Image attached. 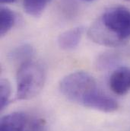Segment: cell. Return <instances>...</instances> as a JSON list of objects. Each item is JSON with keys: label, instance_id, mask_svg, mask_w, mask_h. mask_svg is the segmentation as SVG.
Instances as JSON below:
<instances>
[{"label": "cell", "instance_id": "cell-9", "mask_svg": "<svg viewBox=\"0 0 130 131\" xmlns=\"http://www.w3.org/2000/svg\"><path fill=\"white\" fill-rule=\"evenodd\" d=\"M34 51L33 47L29 44H21L14 48L9 54L10 59L15 62L22 63L33 59Z\"/></svg>", "mask_w": 130, "mask_h": 131}, {"label": "cell", "instance_id": "cell-5", "mask_svg": "<svg viewBox=\"0 0 130 131\" xmlns=\"http://www.w3.org/2000/svg\"><path fill=\"white\" fill-rule=\"evenodd\" d=\"M86 107L94 109L103 112H113L119 108L117 101L109 95H106L100 89L88 102Z\"/></svg>", "mask_w": 130, "mask_h": 131}, {"label": "cell", "instance_id": "cell-4", "mask_svg": "<svg viewBox=\"0 0 130 131\" xmlns=\"http://www.w3.org/2000/svg\"><path fill=\"white\" fill-rule=\"evenodd\" d=\"M110 88L113 93L124 95L130 91V68L123 66L111 74L109 81Z\"/></svg>", "mask_w": 130, "mask_h": 131}, {"label": "cell", "instance_id": "cell-2", "mask_svg": "<svg viewBox=\"0 0 130 131\" xmlns=\"http://www.w3.org/2000/svg\"><path fill=\"white\" fill-rule=\"evenodd\" d=\"M46 69L43 64L33 60L20 65L17 72V98L29 100L37 96L43 88Z\"/></svg>", "mask_w": 130, "mask_h": 131}, {"label": "cell", "instance_id": "cell-11", "mask_svg": "<svg viewBox=\"0 0 130 131\" xmlns=\"http://www.w3.org/2000/svg\"><path fill=\"white\" fill-rule=\"evenodd\" d=\"M11 84L7 79H2L0 82V107L4 109L8 104L11 97Z\"/></svg>", "mask_w": 130, "mask_h": 131}, {"label": "cell", "instance_id": "cell-7", "mask_svg": "<svg viewBox=\"0 0 130 131\" xmlns=\"http://www.w3.org/2000/svg\"><path fill=\"white\" fill-rule=\"evenodd\" d=\"M84 32L82 27H77L62 33L58 38L60 47L65 50H72L78 47Z\"/></svg>", "mask_w": 130, "mask_h": 131}, {"label": "cell", "instance_id": "cell-10", "mask_svg": "<svg viewBox=\"0 0 130 131\" xmlns=\"http://www.w3.org/2000/svg\"><path fill=\"white\" fill-rule=\"evenodd\" d=\"M51 0H23L25 11L33 17L41 15Z\"/></svg>", "mask_w": 130, "mask_h": 131}, {"label": "cell", "instance_id": "cell-6", "mask_svg": "<svg viewBox=\"0 0 130 131\" xmlns=\"http://www.w3.org/2000/svg\"><path fill=\"white\" fill-rule=\"evenodd\" d=\"M27 126V117L25 114L14 112L1 119L0 131H24Z\"/></svg>", "mask_w": 130, "mask_h": 131}, {"label": "cell", "instance_id": "cell-12", "mask_svg": "<svg viewBox=\"0 0 130 131\" xmlns=\"http://www.w3.org/2000/svg\"><path fill=\"white\" fill-rule=\"evenodd\" d=\"M16 0H0L2 4H8V3H12L15 2Z\"/></svg>", "mask_w": 130, "mask_h": 131}, {"label": "cell", "instance_id": "cell-1", "mask_svg": "<svg viewBox=\"0 0 130 131\" xmlns=\"http://www.w3.org/2000/svg\"><path fill=\"white\" fill-rule=\"evenodd\" d=\"M88 36L94 43L119 46L130 39V11L124 7L107 10L89 28Z\"/></svg>", "mask_w": 130, "mask_h": 131}, {"label": "cell", "instance_id": "cell-8", "mask_svg": "<svg viewBox=\"0 0 130 131\" xmlns=\"http://www.w3.org/2000/svg\"><path fill=\"white\" fill-rule=\"evenodd\" d=\"M16 16L12 10L2 6L0 9V34L5 36L15 25Z\"/></svg>", "mask_w": 130, "mask_h": 131}, {"label": "cell", "instance_id": "cell-3", "mask_svg": "<svg viewBox=\"0 0 130 131\" xmlns=\"http://www.w3.org/2000/svg\"><path fill=\"white\" fill-rule=\"evenodd\" d=\"M60 89L68 100L85 107L99 90L94 77L82 71L75 72L65 76L60 83Z\"/></svg>", "mask_w": 130, "mask_h": 131}, {"label": "cell", "instance_id": "cell-14", "mask_svg": "<svg viewBox=\"0 0 130 131\" xmlns=\"http://www.w3.org/2000/svg\"><path fill=\"white\" fill-rule=\"evenodd\" d=\"M125 1H127V2H130V0H125Z\"/></svg>", "mask_w": 130, "mask_h": 131}, {"label": "cell", "instance_id": "cell-13", "mask_svg": "<svg viewBox=\"0 0 130 131\" xmlns=\"http://www.w3.org/2000/svg\"><path fill=\"white\" fill-rule=\"evenodd\" d=\"M84 1H86V2H92V1H94V0H84Z\"/></svg>", "mask_w": 130, "mask_h": 131}]
</instances>
